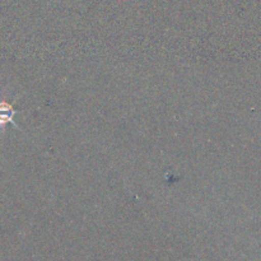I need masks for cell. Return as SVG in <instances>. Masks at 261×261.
<instances>
[{
	"label": "cell",
	"instance_id": "1",
	"mask_svg": "<svg viewBox=\"0 0 261 261\" xmlns=\"http://www.w3.org/2000/svg\"><path fill=\"white\" fill-rule=\"evenodd\" d=\"M18 114L17 110L13 107L12 103L7 101H0V130H4L5 125L7 124H13L15 127L19 129L17 124L14 122L13 117Z\"/></svg>",
	"mask_w": 261,
	"mask_h": 261
}]
</instances>
